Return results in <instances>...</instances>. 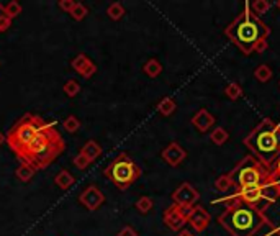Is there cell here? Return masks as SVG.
Instances as JSON below:
<instances>
[{"label":"cell","mask_w":280,"mask_h":236,"mask_svg":"<svg viewBox=\"0 0 280 236\" xmlns=\"http://www.w3.org/2000/svg\"><path fill=\"white\" fill-rule=\"evenodd\" d=\"M233 197L241 202L247 203V205L260 210V212L264 213V210H267L272 203H275L280 199V190L277 187L275 181H273L269 184H262V186L238 189V192Z\"/></svg>","instance_id":"obj_8"},{"label":"cell","mask_w":280,"mask_h":236,"mask_svg":"<svg viewBox=\"0 0 280 236\" xmlns=\"http://www.w3.org/2000/svg\"><path fill=\"white\" fill-rule=\"evenodd\" d=\"M35 174H36V170L31 166H28V164H23V162H20V166H18L15 170V175L22 182H30L35 177Z\"/></svg>","instance_id":"obj_22"},{"label":"cell","mask_w":280,"mask_h":236,"mask_svg":"<svg viewBox=\"0 0 280 236\" xmlns=\"http://www.w3.org/2000/svg\"><path fill=\"white\" fill-rule=\"evenodd\" d=\"M81 153H82L84 156H86V157H89L90 161H95L97 157H99V156L102 154V146H100V144L97 143L95 140H89V141L82 146Z\"/></svg>","instance_id":"obj_17"},{"label":"cell","mask_w":280,"mask_h":236,"mask_svg":"<svg viewBox=\"0 0 280 236\" xmlns=\"http://www.w3.org/2000/svg\"><path fill=\"white\" fill-rule=\"evenodd\" d=\"M192 125L200 131V133H205V131H208L215 125V116L206 108H200L197 113L192 116Z\"/></svg>","instance_id":"obj_15"},{"label":"cell","mask_w":280,"mask_h":236,"mask_svg":"<svg viewBox=\"0 0 280 236\" xmlns=\"http://www.w3.org/2000/svg\"><path fill=\"white\" fill-rule=\"evenodd\" d=\"M161 156H162V159H164L169 164V166L177 167V166H180V164L185 161L187 151L182 148L179 143L172 141V143H169L164 149H162Z\"/></svg>","instance_id":"obj_13"},{"label":"cell","mask_w":280,"mask_h":236,"mask_svg":"<svg viewBox=\"0 0 280 236\" xmlns=\"http://www.w3.org/2000/svg\"><path fill=\"white\" fill-rule=\"evenodd\" d=\"M107 15L112 18L113 22H118V20H121L123 15H125V7L120 2H112L107 7Z\"/></svg>","instance_id":"obj_25"},{"label":"cell","mask_w":280,"mask_h":236,"mask_svg":"<svg viewBox=\"0 0 280 236\" xmlns=\"http://www.w3.org/2000/svg\"><path fill=\"white\" fill-rule=\"evenodd\" d=\"M233 186H234V184L231 181L230 174H223V175H220L217 181H215L213 189L217 190V192H220V194H226V192H230Z\"/></svg>","instance_id":"obj_21"},{"label":"cell","mask_w":280,"mask_h":236,"mask_svg":"<svg viewBox=\"0 0 280 236\" xmlns=\"http://www.w3.org/2000/svg\"><path fill=\"white\" fill-rule=\"evenodd\" d=\"M87 13H89V10H87L86 5L81 4V2H76L74 9H73V12L69 13V15L73 17L76 22H82V20L87 17Z\"/></svg>","instance_id":"obj_31"},{"label":"cell","mask_w":280,"mask_h":236,"mask_svg":"<svg viewBox=\"0 0 280 236\" xmlns=\"http://www.w3.org/2000/svg\"><path fill=\"white\" fill-rule=\"evenodd\" d=\"M22 13V4L17 2V0H10L9 4H5V17H9L10 20H14Z\"/></svg>","instance_id":"obj_28"},{"label":"cell","mask_w":280,"mask_h":236,"mask_svg":"<svg viewBox=\"0 0 280 236\" xmlns=\"http://www.w3.org/2000/svg\"><path fill=\"white\" fill-rule=\"evenodd\" d=\"M153 207H154V202H153L151 197H148V195L139 197V199L136 200V203H134V208L138 210L139 213H143V215H146V213L151 212Z\"/></svg>","instance_id":"obj_24"},{"label":"cell","mask_w":280,"mask_h":236,"mask_svg":"<svg viewBox=\"0 0 280 236\" xmlns=\"http://www.w3.org/2000/svg\"><path fill=\"white\" fill-rule=\"evenodd\" d=\"M267 46H269V44H267V39H262V41L256 44V48H254V51H256V52H264V51L267 49Z\"/></svg>","instance_id":"obj_37"},{"label":"cell","mask_w":280,"mask_h":236,"mask_svg":"<svg viewBox=\"0 0 280 236\" xmlns=\"http://www.w3.org/2000/svg\"><path fill=\"white\" fill-rule=\"evenodd\" d=\"M244 144L251 149L252 156L269 169L280 156V125L270 118H264L244 138Z\"/></svg>","instance_id":"obj_4"},{"label":"cell","mask_w":280,"mask_h":236,"mask_svg":"<svg viewBox=\"0 0 280 236\" xmlns=\"http://www.w3.org/2000/svg\"><path fill=\"white\" fill-rule=\"evenodd\" d=\"M4 17H5V5L0 4V18H4Z\"/></svg>","instance_id":"obj_39"},{"label":"cell","mask_w":280,"mask_h":236,"mask_svg":"<svg viewBox=\"0 0 280 236\" xmlns=\"http://www.w3.org/2000/svg\"><path fill=\"white\" fill-rule=\"evenodd\" d=\"M270 172L273 175V179H280V156H278V159L273 162V167L270 169Z\"/></svg>","instance_id":"obj_36"},{"label":"cell","mask_w":280,"mask_h":236,"mask_svg":"<svg viewBox=\"0 0 280 236\" xmlns=\"http://www.w3.org/2000/svg\"><path fill=\"white\" fill-rule=\"evenodd\" d=\"M254 77H256L257 81L262 82V84L269 82L272 79V69L267 64H260V66H257V68H256V71H254Z\"/></svg>","instance_id":"obj_26"},{"label":"cell","mask_w":280,"mask_h":236,"mask_svg":"<svg viewBox=\"0 0 280 236\" xmlns=\"http://www.w3.org/2000/svg\"><path fill=\"white\" fill-rule=\"evenodd\" d=\"M90 162H92V161H90L89 157L84 156V154L81 153V151H79V154H77V156L74 157V159H73V164H74V166H76L77 169H79V170H84L86 167H89Z\"/></svg>","instance_id":"obj_32"},{"label":"cell","mask_w":280,"mask_h":236,"mask_svg":"<svg viewBox=\"0 0 280 236\" xmlns=\"http://www.w3.org/2000/svg\"><path fill=\"white\" fill-rule=\"evenodd\" d=\"M62 90L67 97L73 98L81 92V84L77 82L76 79H69V81H66V84L62 85Z\"/></svg>","instance_id":"obj_29"},{"label":"cell","mask_w":280,"mask_h":236,"mask_svg":"<svg viewBox=\"0 0 280 236\" xmlns=\"http://www.w3.org/2000/svg\"><path fill=\"white\" fill-rule=\"evenodd\" d=\"M179 236H192V234H190V233H188V231H182V233H180Z\"/></svg>","instance_id":"obj_40"},{"label":"cell","mask_w":280,"mask_h":236,"mask_svg":"<svg viewBox=\"0 0 280 236\" xmlns=\"http://www.w3.org/2000/svg\"><path fill=\"white\" fill-rule=\"evenodd\" d=\"M64 149H66V143L61 133L56 130L54 125L44 120L33 141L18 151L17 157L20 162L28 164L35 170H41L46 169L51 162H54Z\"/></svg>","instance_id":"obj_1"},{"label":"cell","mask_w":280,"mask_h":236,"mask_svg":"<svg viewBox=\"0 0 280 236\" xmlns=\"http://www.w3.org/2000/svg\"><path fill=\"white\" fill-rule=\"evenodd\" d=\"M228 138H230V133H228L226 128H223V127L213 128V131L210 133V140H212V143L217 144V146H221V144H225L228 141Z\"/></svg>","instance_id":"obj_23"},{"label":"cell","mask_w":280,"mask_h":236,"mask_svg":"<svg viewBox=\"0 0 280 236\" xmlns=\"http://www.w3.org/2000/svg\"><path fill=\"white\" fill-rule=\"evenodd\" d=\"M54 184L61 190H69L76 184V177L71 174L67 169H61L59 172L54 175Z\"/></svg>","instance_id":"obj_16"},{"label":"cell","mask_w":280,"mask_h":236,"mask_svg":"<svg viewBox=\"0 0 280 236\" xmlns=\"http://www.w3.org/2000/svg\"><path fill=\"white\" fill-rule=\"evenodd\" d=\"M225 35L244 54H251V52H254L256 44L262 41V39H267V36L270 35V28L265 26L257 17H254L246 4V9L226 26Z\"/></svg>","instance_id":"obj_3"},{"label":"cell","mask_w":280,"mask_h":236,"mask_svg":"<svg viewBox=\"0 0 280 236\" xmlns=\"http://www.w3.org/2000/svg\"><path fill=\"white\" fill-rule=\"evenodd\" d=\"M192 207H180L172 203L171 207H167L164 210V215H162V220H164V225L172 229V231H179V229L184 228L187 223V216L190 213Z\"/></svg>","instance_id":"obj_9"},{"label":"cell","mask_w":280,"mask_h":236,"mask_svg":"<svg viewBox=\"0 0 280 236\" xmlns=\"http://www.w3.org/2000/svg\"><path fill=\"white\" fill-rule=\"evenodd\" d=\"M210 221H212L210 213L200 205H193L190 213H188V216H187V223H190V226L198 233L206 229V226L210 225Z\"/></svg>","instance_id":"obj_12"},{"label":"cell","mask_w":280,"mask_h":236,"mask_svg":"<svg viewBox=\"0 0 280 236\" xmlns=\"http://www.w3.org/2000/svg\"><path fill=\"white\" fill-rule=\"evenodd\" d=\"M278 85H280V82H278Z\"/></svg>","instance_id":"obj_43"},{"label":"cell","mask_w":280,"mask_h":236,"mask_svg":"<svg viewBox=\"0 0 280 236\" xmlns=\"http://www.w3.org/2000/svg\"><path fill=\"white\" fill-rule=\"evenodd\" d=\"M143 72H145L148 77L154 79V77H158L162 72V64L156 57H151V59H148V61L145 63V66H143Z\"/></svg>","instance_id":"obj_19"},{"label":"cell","mask_w":280,"mask_h":236,"mask_svg":"<svg viewBox=\"0 0 280 236\" xmlns=\"http://www.w3.org/2000/svg\"><path fill=\"white\" fill-rule=\"evenodd\" d=\"M12 26V20L9 17H4V18H0V33H4V31H7L9 28Z\"/></svg>","instance_id":"obj_35"},{"label":"cell","mask_w":280,"mask_h":236,"mask_svg":"<svg viewBox=\"0 0 280 236\" xmlns=\"http://www.w3.org/2000/svg\"><path fill=\"white\" fill-rule=\"evenodd\" d=\"M198 190L190 182H182L172 192V200L175 205L180 207H193L198 200Z\"/></svg>","instance_id":"obj_10"},{"label":"cell","mask_w":280,"mask_h":236,"mask_svg":"<svg viewBox=\"0 0 280 236\" xmlns=\"http://www.w3.org/2000/svg\"><path fill=\"white\" fill-rule=\"evenodd\" d=\"M275 184H277V187H278V190H280V179H275Z\"/></svg>","instance_id":"obj_41"},{"label":"cell","mask_w":280,"mask_h":236,"mask_svg":"<svg viewBox=\"0 0 280 236\" xmlns=\"http://www.w3.org/2000/svg\"><path fill=\"white\" fill-rule=\"evenodd\" d=\"M4 143H7V135H4L2 131H0V146H2Z\"/></svg>","instance_id":"obj_38"},{"label":"cell","mask_w":280,"mask_h":236,"mask_svg":"<svg viewBox=\"0 0 280 236\" xmlns=\"http://www.w3.org/2000/svg\"><path fill=\"white\" fill-rule=\"evenodd\" d=\"M230 177L234 187L246 189L254 186H262V184L273 182V175L270 169H267L260 161L254 156H246L243 161L238 162L234 169L230 172Z\"/></svg>","instance_id":"obj_5"},{"label":"cell","mask_w":280,"mask_h":236,"mask_svg":"<svg viewBox=\"0 0 280 236\" xmlns=\"http://www.w3.org/2000/svg\"><path fill=\"white\" fill-rule=\"evenodd\" d=\"M156 108H158V111L162 116H171L175 111V108H177V103H175L172 97H164V98H161L158 105H156Z\"/></svg>","instance_id":"obj_18"},{"label":"cell","mask_w":280,"mask_h":236,"mask_svg":"<svg viewBox=\"0 0 280 236\" xmlns=\"http://www.w3.org/2000/svg\"><path fill=\"white\" fill-rule=\"evenodd\" d=\"M225 94L230 100H238V98L243 95V89H241V85L238 82H231V84L226 85Z\"/></svg>","instance_id":"obj_30"},{"label":"cell","mask_w":280,"mask_h":236,"mask_svg":"<svg viewBox=\"0 0 280 236\" xmlns=\"http://www.w3.org/2000/svg\"><path fill=\"white\" fill-rule=\"evenodd\" d=\"M79 202L86 207L89 212H95L99 210V207L105 202V195L102 194V190L97 186H89L82 190V194L79 195Z\"/></svg>","instance_id":"obj_11"},{"label":"cell","mask_w":280,"mask_h":236,"mask_svg":"<svg viewBox=\"0 0 280 236\" xmlns=\"http://www.w3.org/2000/svg\"><path fill=\"white\" fill-rule=\"evenodd\" d=\"M62 127H64V130L67 131V133H71V135H74V133H77V131H79V128H81V120L79 118H77L76 115H69L66 120L62 122Z\"/></svg>","instance_id":"obj_27"},{"label":"cell","mask_w":280,"mask_h":236,"mask_svg":"<svg viewBox=\"0 0 280 236\" xmlns=\"http://www.w3.org/2000/svg\"><path fill=\"white\" fill-rule=\"evenodd\" d=\"M71 66H73V69L76 72H79V76H82L84 79H90L97 72L95 63L90 61V59L86 54H82V52H79V54L71 61Z\"/></svg>","instance_id":"obj_14"},{"label":"cell","mask_w":280,"mask_h":236,"mask_svg":"<svg viewBox=\"0 0 280 236\" xmlns=\"http://www.w3.org/2000/svg\"><path fill=\"white\" fill-rule=\"evenodd\" d=\"M116 236H138V231H136L133 226L126 225V226H123L118 233H116Z\"/></svg>","instance_id":"obj_34"},{"label":"cell","mask_w":280,"mask_h":236,"mask_svg":"<svg viewBox=\"0 0 280 236\" xmlns=\"http://www.w3.org/2000/svg\"><path fill=\"white\" fill-rule=\"evenodd\" d=\"M247 7H249V10L254 17H260V15H264V13H267L270 10V7L272 4L269 2V0H256V2H251V4H247Z\"/></svg>","instance_id":"obj_20"},{"label":"cell","mask_w":280,"mask_h":236,"mask_svg":"<svg viewBox=\"0 0 280 236\" xmlns=\"http://www.w3.org/2000/svg\"><path fill=\"white\" fill-rule=\"evenodd\" d=\"M275 5H277V9L280 10V0H277V4H275Z\"/></svg>","instance_id":"obj_42"},{"label":"cell","mask_w":280,"mask_h":236,"mask_svg":"<svg viewBox=\"0 0 280 236\" xmlns=\"http://www.w3.org/2000/svg\"><path fill=\"white\" fill-rule=\"evenodd\" d=\"M218 221L231 236H256V233L269 225V220L260 210L234 197L226 199V208L218 216Z\"/></svg>","instance_id":"obj_2"},{"label":"cell","mask_w":280,"mask_h":236,"mask_svg":"<svg viewBox=\"0 0 280 236\" xmlns=\"http://www.w3.org/2000/svg\"><path fill=\"white\" fill-rule=\"evenodd\" d=\"M103 175L120 190H126L141 177V169L126 153H118L103 169Z\"/></svg>","instance_id":"obj_6"},{"label":"cell","mask_w":280,"mask_h":236,"mask_svg":"<svg viewBox=\"0 0 280 236\" xmlns=\"http://www.w3.org/2000/svg\"><path fill=\"white\" fill-rule=\"evenodd\" d=\"M44 118L35 113H25L7 133V144L9 148L17 154L18 151L33 141V138L38 135Z\"/></svg>","instance_id":"obj_7"},{"label":"cell","mask_w":280,"mask_h":236,"mask_svg":"<svg viewBox=\"0 0 280 236\" xmlns=\"http://www.w3.org/2000/svg\"><path fill=\"white\" fill-rule=\"evenodd\" d=\"M74 5H76L74 0H59V2H57V7H59V9H61L62 12H66V13L73 12Z\"/></svg>","instance_id":"obj_33"}]
</instances>
